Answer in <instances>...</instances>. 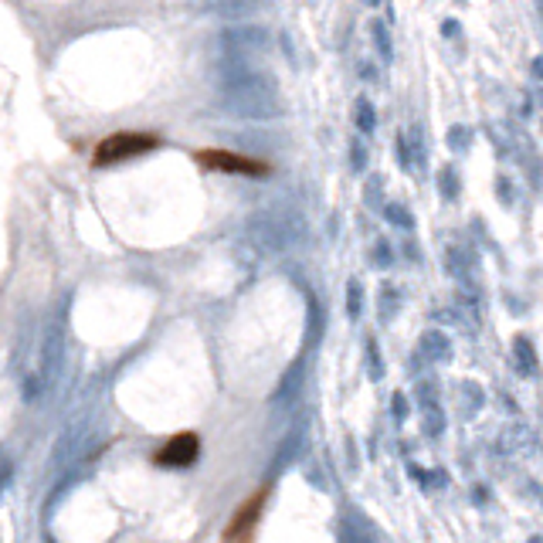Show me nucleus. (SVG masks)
Listing matches in <instances>:
<instances>
[{"mask_svg": "<svg viewBox=\"0 0 543 543\" xmlns=\"http://www.w3.org/2000/svg\"><path fill=\"white\" fill-rule=\"evenodd\" d=\"M214 105L228 119L245 123H279L285 116V99L272 72L259 68L248 58H214L211 61Z\"/></svg>", "mask_w": 543, "mask_h": 543, "instance_id": "obj_1", "label": "nucleus"}, {"mask_svg": "<svg viewBox=\"0 0 543 543\" xmlns=\"http://www.w3.org/2000/svg\"><path fill=\"white\" fill-rule=\"evenodd\" d=\"M245 238L261 255H285L309 238V221L296 207H268L245 221Z\"/></svg>", "mask_w": 543, "mask_h": 543, "instance_id": "obj_2", "label": "nucleus"}, {"mask_svg": "<svg viewBox=\"0 0 543 543\" xmlns=\"http://www.w3.org/2000/svg\"><path fill=\"white\" fill-rule=\"evenodd\" d=\"M217 45H221V54H228V58H248L252 61V58L268 52L272 34L261 24H228L217 34Z\"/></svg>", "mask_w": 543, "mask_h": 543, "instance_id": "obj_3", "label": "nucleus"}, {"mask_svg": "<svg viewBox=\"0 0 543 543\" xmlns=\"http://www.w3.org/2000/svg\"><path fill=\"white\" fill-rule=\"evenodd\" d=\"M160 146V139L156 136H146V132H116V136H109L102 139L99 146H95V167H105V163H123V160H130V156H139V153H150Z\"/></svg>", "mask_w": 543, "mask_h": 543, "instance_id": "obj_4", "label": "nucleus"}, {"mask_svg": "<svg viewBox=\"0 0 543 543\" xmlns=\"http://www.w3.org/2000/svg\"><path fill=\"white\" fill-rule=\"evenodd\" d=\"M197 163L207 167V170L234 174V177H268V174H272L268 163H259V160H252V156L231 153V150H201V153H197Z\"/></svg>", "mask_w": 543, "mask_h": 543, "instance_id": "obj_5", "label": "nucleus"}, {"mask_svg": "<svg viewBox=\"0 0 543 543\" xmlns=\"http://www.w3.org/2000/svg\"><path fill=\"white\" fill-rule=\"evenodd\" d=\"M197 448H201L197 435L181 431V435H174V438L156 452V462H160V466H170V468H187V466L197 462Z\"/></svg>", "mask_w": 543, "mask_h": 543, "instance_id": "obj_6", "label": "nucleus"}, {"mask_svg": "<svg viewBox=\"0 0 543 543\" xmlns=\"http://www.w3.org/2000/svg\"><path fill=\"white\" fill-rule=\"evenodd\" d=\"M204 3L214 17H224V21H245L259 10V0H204Z\"/></svg>", "mask_w": 543, "mask_h": 543, "instance_id": "obj_7", "label": "nucleus"}, {"mask_svg": "<svg viewBox=\"0 0 543 543\" xmlns=\"http://www.w3.org/2000/svg\"><path fill=\"white\" fill-rule=\"evenodd\" d=\"M418 357H425L428 363H441L452 357V343L448 337L441 333V330H428L425 337H421V346H418Z\"/></svg>", "mask_w": 543, "mask_h": 543, "instance_id": "obj_8", "label": "nucleus"}, {"mask_svg": "<svg viewBox=\"0 0 543 543\" xmlns=\"http://www.w3.org/2000/svg\"><path fill=\"white\" fill-rule=\"evenodd\" d=\"M370 41H374V48L381 54V65H390L394 61V38H390L388 21H381V17L370 21Z\"/></svg>", "mask_w": 543, "mask_h": 543, "instance_id": "obj_9", "label": "nucleus"}, {"mask_svg": "<svg viewBox=\"0 0 543 543\" xmlns=\"http://www.w3.org/2000/svg\"><path fill=\"white\" fill-rule=\"evenodd\" d=\"M353 123H357V130L363 136H370L377 130V109H374V102L367 95H357V102H353Z\"/></svg>", "mask_w": 543, "mask_h": 543, "instance_id": "obj_10", "label": "nucleus"}, {"mask_svg": "<svg viewBox=\"0 0 543 543\" xmlns=\"http://www.w3.org/2000/svg\"><path fill=\"white\" fill-rule=\"evenodd\" d=\"M401 309V289L397 285H381V296H377V312H381V319L388 323L394 319Z\"/></svg>", "mask_w": 543, "mask_h": 543, "instance_id": "obj_11", "label": "nucleus"}, {"mask_svg": "<svg viewBox=\"0 0 543 543\" xmlns=\"http://www.w3.org/2000/svg\"><path fill=\"white\" fill-rule=\"evenodd\" d=\"M381 211H384L388 224H394V228H404V231H411V228H414V214L401 204V201H384Z\"/></svg>", "mask_w": 543, "mask_h": 543, "instance_id": "obj_12", "label": "nucleus"}, {"mask_svg": "<svg viewBox=\"0 0 543 543\" xmlns=\"http://www.w3.org/2000/svg\"><path fill=\"white\" fill-rule=\"evenodd\" d=\"M404 139H408V150L414 156V167H425L428 163V150H425V130H421V123H411L408 130H404Z\"/></svg>", "mask_w": 543, "mask_h": 543, "instance_id": "obj_13", "label": "nucleus"}, {"mask_svg": "<svg viewBox=\"0 0 543 543\" xmlns=\"http://www.w3.org/2000/svg\"><path fill=\"white\" fill-rule=\"evenodd\" d=\"M445 139H448V150H452V153H466L468 146H472V126L455 123V126H448Z\"/></svg>", "mask_w": 543, "mask_h": 543, "instance_id": "obj_14", "label": "nucleus"}, {"mask_svg": "<svg viewBox=\"0 0 543 543\" xmlns=\"http://www.w3.org/2000/svg\"><path fill=\"white\" fill-rule=\"evenodd\" d=\"M367 163H370V150H367V143L360 136H353V143H350V170L353 174H367Z\"/></svg>", "mask_w": 543, "mask_h": 543, "instance_id": "obj_15", "label": "nucleus"}, {"mask_svg": "<svg viewBox=\"0 0 543 543\" xmlns=\"http://www.w3.org/2000/svg\"><path fill=\"white\" fill-rule=\"evenodd\" d=\"M346 312H350V319H357L363 312V285L360 279H350L346 285Z\"/></svg>", "mask_w": 543, "mask_h": 543, "instance_id": "obj_16", "label": "nucleus"}, {"mask_svg": "<svg viewBox=\"0 0 543 543\" xmlns=\"http://www.w3.org/2000/svg\"><path fill=\"white\" fill-rule=\"evenodd\" d=\"M438 187H441V194H445L448 201L459 197V174H455V167H441L438 170Z\"/></svg>", "mask_w": 543, "mask_h": 543, "instance_id": "obj_17", "label": "nucleus"}, {"mask_svg": "<svg viewBox=\"0 0 543 543\" xmlns=\"http://www.w3.org/2000/svg\"><path fill=\"white\" fill-rule=\"evenodd\" d=\"M363 197H367V204L374 207V211H381L384 207V181L381 177H370L367 187H363Z\"/></svg>", "mask_w": 543, "mask_h": 543, "instance_id": "obj_18", "label": "nucleus"}, {"mask_svg": "<svg viewBox=\"0 0 543 543\" xmlns=\"http://www.w3.org/2000/svg\"><path fill=\"white\" fill-rule=\"evenodd\" d=\"M513 353L519 357L523 363V374H533V367H537V357H533V346H530V339H517V346H513Z\"/></svg>", "mask_w": 543, "mask_h": 543, "instance_id": "obj_19", "label": "nucleus"}, {"mask_svg": "<svg viewBox=\"0 0 543 543\" xmlns=\"http://www.w3.org/2000/svg\"><path fill=\"white\" fill-rule=\"evenodd\" d=\"M394 153H397V163H401V170H414V156H411V150H408L404 130L397 132V139H394Z\"/></svg>", "mask_w": 543, "mask_h": 543, "instance_id": "obj_20", "label": "nucleus"}, {"mask_svg": "<svg viewBox=\"0 0 543 543\" xmlns=\"http://www.w3.org/2000/svg\"><path fill=\"white\" fill-rule=\"evenodd\" d=\"M445 265H448L452 275L462 279V275H466V255H462V248H448V252H445Z\"/></svg>", "mask_w": 543, "mask_h": 543, "instance_id": "obj_21", "label": "nucleus"}, {"mask_svg": "<svg viewBox=\"0 0 543 543\" xmlns=\"http://www.w3.org/2000/svg\"><path fill=\"white\" fill-rule=\"evenodd\" d=\"M374 265H377V268H390V265H394V252H390V241H384V238H381V241L374 245Z\"/></svg>", "mask_w": 543, "mask_h": 543, "instance_id": "obj_22", "label": "nucleus"}, {"mask_svg": "<svg viewBox=\"0 0 543 543\" xmlns=\"http://www.w3.org/2000/svg\"><path fill=\"white\" fill-rule=\"evenodd\" d=\"M367 360H370V367H374V370H370L374 377H381V374H384V360L377 357V343H374V339H367Z\"/></svg>", "mask_w": 543, "mask_h": 543, "instance_id": "obj_23", "label": "nucleus"}, {"mask_svg": "<svg viewBox=\"0 0 543 543\" xmlns=\"http://www.w3.org/2000/svg\"><path fill=\"white\" fill-rule=\"evenodd\" d=\"M343 543H374V537H370V533H360L357 526L346 523V526H343Z\"/></svg>", "mask_w": 543, "mask_h": 543, "instance_id": "obj_24", "label": "nucleus"}, {"mask_svg": "<svg viewBox=\"0 0 543 543\" xmlns=\"http://www.w3.org/2000/svg\"><path fill=\"white\" fill-rule=\"evenodd\" d=\"M441 34H445V38H459V34H462V27H459L455 17H445V21H441Z\"/></svg>", "mask_w": 543, "mask_h": 543, "instance_id": "obj_25", "label": "nucleus"}, {"mask_svg": "<svg viewBox=\"0 0 543 543\" xmlns=\"http://www.w3.org/2000/svg\"><path fill=\"white\" fill-rule=\"evenodd\" d=\"M363 7H370V10H381L384 7V14H388V21L394 17V10H390V0H360Z\"/></svg>", "mask_w": 543, "mask_h": 543, "instance_id": "obj_26", "label": "nucleus"}, {"mask_svg": "<svg viewBox=\"0 0 543 543\" xmlns=\"http://www.w3.org/2000/svg\"><path fill=\"white\" fill-rule=\"evenodd\" d=\"M394 418H404V394H394Z\"/></svg>", "mask_w": 543, "mask_h": 543, "instance_id": "obj_27", "label": "nucleus"}, {"mask_svg": "<svg viewBox=\"0 0 543 543\" xmlns=\"http://www.w3.org/2000/svg\"><path fill=\"white\" fill-rule=\"evenodd\" d=\"M499 194H503V204L513 201V197H510V183H506V177H499Z\"/></svg>", "mask_w": 543, "mask_h": 543, "instance_id": "obj_28", "label": "nucleus"}, {"mask_svg": "<svg viewBox=\"0 0 543 543\" xmlns=\"http://www.w3.org/2000/svg\"><path fill=\"white\" fill-rule=\"evenodd\" d=\"M360 75L374 82V78H377V72H374V65H370V61H360Z\"/></svg>", "mask_w": 543, "mask_h": 543, "instance_id": "obj_29", "label": "nucleus"}, {"mask_svg": "<svg viewBox=\"0 0 543 543\" xmlns=\"http://www.w3.org/2000/svg\"><path fill=\"white\" fill-rule=\"evenodd\" d=\"M543 58H533V65H530V72H533V78H537V82H540L543 78V65H540Z\"/></svg>", "mask_w": 543, "mask_h": 543, "instance_id": "obj_30", "label": "nucleus"}]
</instances>
